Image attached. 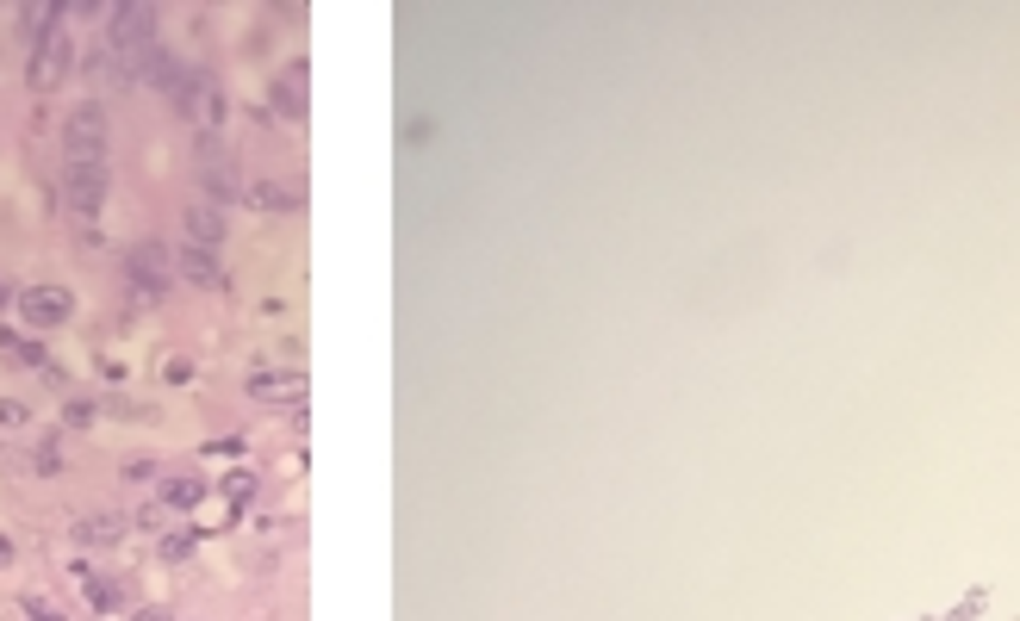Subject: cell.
I'll return each mask as SVG.
<instances>
[{
	"mask_svg": "<svg viewBox=\"0 0 1020 621\" xmlns=\"http://www.w3.org/2000/svg\"><path fill=\"white\" fill-rule=\"evenodd\" d=\"M6 298H13V292H6V280H0V305H6Z\"/></svg>",
	"mask_w": 1020,
	"mask_h": 621,
	"instance_id": "obj_23",
	"label": "cell"
},
{
	"mask_svg": "<svg viewBox=\"0 0 1020 621\" xmlns=\"http://www.w3.org/2000/svg\"><path fill=\"white\" fill-rule=\"evenodd\" d=\"M81 584H88V603H94V609H100V616H113V609H119V603H125V591H119V584H113V578H100V572H88V578H81Z\"/></svg>",
	"mask_w": 1020,
	"mask_h": 621,
	"instance_id": "obj_16",
	"label": "cell"
},
{
	"mask_svg": "<svg viewBox=\"0 0 1020 621\" xmlns=\"http://www.w3.org/2000/svg\"><path fill=\"white\" fill-rule=\"evenodd\" d=\"M106 25H113V44H119L125 56H137V50L156 44V13H149V6H106Z\"/></svg>",
	"mask_w": 1020,
	"mask_h": 621,
	"instance_id": "obj_8",
	"label": "cell"
},
{
	"mask_svg": "<svg viewBox=\"0 0 1020 621\" xmlns=\"http://www.w3.org/2000/svg\"><path fill=\"white\" fill-rule=\"evenodd\" d=\"M19 317H25V330H63L75 317V292L69 286H25L19 292Z\"/></svg>",
	"mask_w": 1020,
	"mask_h": 621,
	"instance_id": "obj_3",
	"label": "cell"
},
{
	"mask_svg": "<svg viewBox=\"0 0 1020 621\" xmlns=\"http://www.w3.org/2000/svg\"><path fill=\"white\" fill-rule=\"evenodd\" d=\"M125 280L137 286V292H149V298H156V292L174 280V255H168L162 243H149V237H137V243L125 248Z\"/></svg>",
	"mask_w": 1020,
	"mask_h": 621,
	"instance_id": "obj_4",
	"label": "cell"
},
{
	"mask_svg": "<svg viewBox=\"0 0 1020 621\" xmlns=\"http://www.w3.org/2000/svg\"><path fill=\"white\" fill-rule=\"evenodd\" d=\"M181 224H187V243H193V248H218V243H225V218H218L212 206H187Z\"/></svg>",
	"mask_w": 1020,
	"mask_h": 621,
	"instance_id": "obj_11",
	"label": "cell"
},
{
	"mask_svg": "<svg viewBox=\"0 0 1020 621\" xmlns=\"http://www.w3.org/2000/svg\"><path fill=\"white\" fill-rule=\"evenodd\" d=\"M25 621H63L50 603H38V597H25Z\"/></svg>",
	"mask_w": 1020,
	"mask_h": 621,
	"instance_id": "obj_19",
	"label": "cell"
},
{
	"mask_svg": "<svg viewBox=\"0 0 1020 621\" xmlns=\"http://www.w3.org/2000/svg\"><path fill=\"white\" fill-rule=\"evenodd\" d=\"M25 423H31V410L19 398H0V429H25Z\"/></svg>",
	"mask_w": 1020,
	"mask_h": 621,
	"instance_id": "obj_17",
	"label": "cell"
},
{
	"mask_svg": "<svg viewBox=\"0 0 1020 621\" xmlns=\"http://www.w3.org/2000/svg\"><path fill=\"white\" fill-rule=\"evenodd\" d=\"M200 497H206V479H187V473L181 479H162V503L168 509H193Z\"/></svg>",
	"mask_w": 1020,
	"mask_h": 621,
	"instance_id": "obj_15",
	"label": "cell"
},
{
	"mask_svg": "<svg viewBox=\"0 0 1020 621\" xmlns=\"http://www.w3.org/2000/svg\"><path fill=\"white\" fill-rule=\"evenodd\" d=\"M243 199H250L255 212H286V206H293V193H286L280 180H243Z\"/></svg>",
	"mask_w": 1020,
	"mask_h": 621,
	"instance_id": "obj_14",
	"label": "cell"
},
{
	"mask_svg": "<svg viewBox=\"0 0 1020 621\" xmlns=\"http://www.w3.org/2000/svg\"><path fill=\"white\" fill-rule=\"evenodd\" d=\"M187 547H193V534H168L162 541V559H187Z\"/></svg>",
	"mask_w": 1020,
	"mask_h": 621,
	"instance_id": "obj_18",
	"label": "cell"
},
{
	"mask_svg": "<svg viewBox=\"0 0 1020 621\" xmlns=\"http://www.w3.org/2000/svg\"><path fill=\"white\" fill-rule=\"evenodd\" d=\"M69 423H75V429H88V423H94V404H81V398H75V404H69Z\"/></svg>",
	"mask_w": 1020,
	"mask_h": 621,
	"instance_id": "obj_20",
	"label": "cell"
},
{
	"mask_svg": "<svg viewBox=\"0 0 1020 621\" xmlns=\"http://www.w3.org/2000/svg\"><path fill=\"white\" fill-rule=\"evenodd\" d=\"M88 75H94L100 88H119V81H131V63L119 56V50H94V56H88Z\"/></svg>",
	"mask_w": 1020,
	"mask_h": 621,
	"instance_id": "obj_13",
	"label": "cell"
},
{
	"mask_svg": "<svg viewBox=\"0 0 1020 621\" xmlns=\"http://www.w3.org/2000/svg\"><path fill=\"white\" fill-rule=\"evenodd\" d=\"M69 69H75V50H69V38L63 31H50V38H38V50H31V88H63L69 81Z\"/></svg>",
	"mask_w": 1020,
	"mask_h": 621,
	"instance_id": "obj_6",
	"label": "cell"
},
{
	"mask_svg": "<svg viewBox=\"0 0 1020 621\" xmlns=\"http://www.w3.org/2000/svg\"><path fill=\"white\" fill-rule=\"evenodd\" d=\"M168 100H174L187 119H193V130H200V137H218V124H225V94H218V81H212L206 69H187V75H181V88H174Z\"/></svg>",
	"mask_w": 1020,
	"mask_h": 621,
	"instance_id": "obj_1",
	"label": "cell"
},
{
	"mask_svg": "<svg viewBox=\"0 0 1020 621\" xmlns=\"http://www.w3.org/2000/svg\"><path fill=\"white\" fill-rule=\"evenodd\" d=\"M0 566H13V541L6 534H0Z\"/></svg>",
	"mask_w": 1020,
	"mask_h": 621,
	"instance_id": "obj_22",
	"label": "cell"
},
{
	"mask_svg": "<svg viewBox=\"0 0 1020 621\" xmlns=\"http://www.w3.org/2000/svg\"><path fill=\"white\" fill-rule=\"evenodd\" d=\"M63 149H69V162H106V106L100 100H81L63 119Z\"/></svg>",
	"mask_w": 1020,
	"mask_h": 621,
	"instance_id": "obj_2",
	"label": "cell"
},
{
	"mask_svg": "<svg viewBox=\"0 0 1020 621\" xmlns=\"http://www.w3.org/2000/svg\"><path fill=\"white\" fill-rule=\"evenodd\" d=\"M106 187H113V180H106V162H69V168H63V199H69L81 218H94V212L106 206Z\"/></svg>",
	"mask_w": 1020,
	"mask_h": 621,
	"instance_id": "obj_5",
	"label": "cell"
},
{
	"mask_svg": "<svg viewBox=\"0 0 1020 621\" xmlns=\"http://www.w3.org/2000/svg\"><path fill=\"white\" fill-rule=\"evenodd\" d=\"M174 273H181L187 286H206V292H218V286H225V267H218V248H193V243H187L181 255H174Z\"/></svg>",
	"mask_w": 1020,
	"mask_h": 621,
	"instance_id": "obj_9",
	"label": "cell"
},
{
	"mask_svg": "<svg viewBox=\"0 0 1020 621\" xmlns=\"http://www.w3.org/2000/svg\"><path fill=\"white\" fill-rule=\"evenodd\" d=\"M75 541H81V547H119V541H125V522H119V516H81V522H75Z\"/></svg>",
	"mask_w": 1020,
	"mask_h": 621,
	"instance_id": "obj_12",
	"label": "cell"
},
{
	"mask_svg": "<svg viewBox=\"0 0 1020 621\" xmlns=\"http://www.w3.org/2000/svg\"><path fill=\"white\" fill-rule=\"evenodd\" d=\"M243 385H250V398H268V404H280V398H299V404H305V373H293V367L250 373Z\"/></svg>",
	"mask_w": 1020,
	"mask_h": 621,
	"instance_id": "obj_10",
	"label": "cell"
},
{
	"mask_svg": "<svg viewBox=\"0 0 1020 621\" xmlns=\"http://www.w3.org/2000/svg\"><path fill=\"white\" fill-rule=\"evenodd\" d=\"M125 63H131V81H137V88H156V94H174V88H181V75H187V69H181V63H174L162 44L137 50V56H125Z\"/></svg>",
	"mask_w": 1020,
	"mask_h": 621,
	"instance_id": "obj_7",
	"label": "cell"
},
{
	"mask_svg": "<svg viewBox=\"0 0 1020 621\" xmlns=\"http://www.w3.org/2000/svg\"><path fill=\"white\" fill-rule=\"evenodd\" d=\"M137 621H168V609H137Z\"/></svg>",
	"mask_w": 1020,
	"mask_h": 621,
	"instance_id": "obj_21",
	"label": "cell"
}]
</instances>
